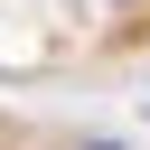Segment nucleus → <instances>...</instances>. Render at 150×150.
Masks as SVG:
<instances>
[{
  "label": "nucleus",
  "instance_id": "obj_1",
  "mask_svg": "<svg viewBox=\"0 0 150 150\" xmlns=\"http://www.w3.org/2000/svg\"><path fill=\"white\" fill-rule=\"evenodd\" d=\"M84 150H112V141H84Z\"/></svg>",
  "mask_w": 150,
  "mask_h": 150
}]
</instances>
